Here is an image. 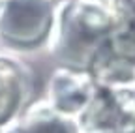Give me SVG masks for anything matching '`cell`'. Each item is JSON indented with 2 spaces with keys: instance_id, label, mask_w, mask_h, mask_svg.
Returning <instances> with one entry per match:
<instances>
[{
  "instance_id": "cell-1",
  "label": "cell",
  "mask_w": 135,
  "mask_h": 133,
  "mask_svg": "<svg viewBox=\"0 0 135 133\" xmlns=\"http://www.w3.org/2000/svg\"><path fill=\"white\" fill-rule=\"evenodd\" d=\"M124 13L120 0H68L55 11L49 45L68 68L90 70Z\"/></svg>"
},
{
  "instance_id": "cell-2",
  "label": "cell",
  "mask_w": 135,
  "mask_h": 133,
  "mask_svg": "<svg viewBox=\"0 0 135 133\" xmlns=\"http://www.w3.org/2000/svg\"><path fill=\"white\" fill-rule=\"evenodd\" d=\"M133 79H96L88 103L75 118L81 133H135Z\"/></svg>"
},
{
  "instance_id": "cell-3",
  "label": "cell",
  "mask_w": 135,
  "mask_h": 133,
  "mask_svg": "<svg viewBox=\"0 0 135 133\" xmlns=\"http://www.w3.org/2000/svg\"><path fill=\"white\" fill-rule=\"evenodd\" d=\"M55 8L49 0H0V43L32 51L49 41Z\"/></svg>"
},
{
  "instance_id": "cell-4",
  "label": "cell",
  "mask_w": 135,
  "mask_h": 133,
  "mask_svg": "<svg viewBox=\"0 0 135 133\" xmlns=\"http://www.w3.org/2000/svg\"><path fill=\"white\" fill-rule=\"evenodd\" d=\"M34 77L30 68L19 58L0 53V127L15 122L30 101Z\"/></svg>"
},
{
  "instance_id": "cell-5",
  "label": "cell",
  "mask_w": 135,
  "mask_h": 133,
  "mask_svg": "<svg viewBox=\"0 0 135 133\" xmlns=\"http://www.w3.org/2000/svg\"><path fill=\"white\" fill-rule=\"evenodd\" d=\"M96 86V77L88 70L62 66L49 79L45 101L62 114L77 118Z\"/></svg>"
},
{
  "instance_id": "cell-6",
  "label": "cell",
  "mask_w": 135,
  "mask_h": 133,
  "mask_svg": "<svg viewBox=\"0 0 135 133\" xmlns=\"http://www.w3.org/2000/svg\"><path fill=\"white\" fill-rule=\"evenodd\" d=\"M15 126L21 133H81L73 116L62 114L45 99L28 103L17 116Z\"/></svg>"
},
{
  "instance_id": "cell-7",
  "label": "cell",
  "mask_w": 135,
  "mask_h": 133,
  "mask_svg": "<svg viewBox=\"0 0 135 133\" xmlns=\"http://www.w3.org/2000/svg\"><path fill=\"white\" fill-rule=\"evenodd\" d=\"M101 55L122 68L135 71V6H124L122 19L111 34Z\"/></svg>"
},
{
  "instance_id": "cell-8",
  "label": "cell",
  "mask_w": 135,
  "mask_h": 133,
  "mask_svg": "<svg viewBox=\"0 0 135 133\" xmlns=\"http://www.w3.org/2000/svg\"><path fill=\"white\" fill-rule=\"evenodd\" d=\"M133 97H135V79H133Z\"/></svg>"
}]
</instances>
